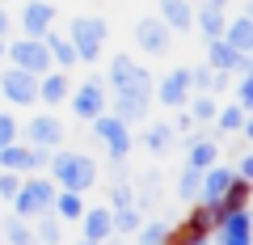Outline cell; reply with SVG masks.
<instances>
[{
    "mask_svg": "<svg viewBox=\"0 0 253 245\" xmlns=\"http://www.w3.org/2000/svg\"><path fill=\"white\" fill-rule=\"evenodd\" d=\"M34 241L38 245H63V224L55 216H38L34 220Z\"/></svg>",
    "mask_w": 253,
    "mask_h": 245,
    "instance_id": "32",
    "label": "cell"
},
{
    "mask_svg": "<svg viewBox=\"0 0 253 245\" xmlns=\"http://www.w3.org/2000/svg\"><path fill=\"white\" fill-rule=\"evenodd\" d=\"M9 26H13V17H9V9H4V4H0V38L9 34Z\"/></svg>",
    "mask_w": 253,
    "mask_h": 245,
    "instance_id": "42",
    "label": "cell"
},
{
    "mask_svg": "<svg viewBox=\"0 0 253 245\" xmlns=\"http://www.w3.org/2000/svg\"><path fill=\"white\" fill-rule=\"evenodd\" d=\"M228 85H232V76L228 72H211L207 64H199V68H190V93H224Z\"/></svg>",
    "mask_w": 253,
    "mask_h": 245,
    "instance_id": "25",
    "label": "cell"
},
{
    "mask_svg": "<svg viewBox=\"0 0 253 245\" xmlns=\"http://www.w3.org/2000/svg\"><path fill=\"white\" fill-rule=\"evenodd\" d=\"M236 106H245V110L253 106V76H241L236 81Z\"/></svg>",
    "mask_w": 253,
    "mask_h": 245,
    "instance_id": "39",
    "label": "cell"
},
{
    "mask_svg": "<svg viewBox=\"0 0 253 245\" xmlns=\"http://www.w3.org/2000/svg\"><path fill=\"white\" fill-rule=\"evenodd\" d=\"M207 68L211 72H228V76H249L253 72V59L224 43V38H211L207 43Z\"/></svg>",
    "mask_w": 253,
    "mask_h": 245,
    "instance_id": "10",
    "label": "cell"
},
{
    "mask_svg": "<svg viewBox=\"0 0 253 245\" xmlns=\"http://www.w3.org/2000/svg\"><path fill=\"white\" fill-rule=\"evenodd\" d=\"M173 144H177V131H173L169 123H152V127H148V136H144V148H148L152 156H165Z\"/></svg>",
    "mask_w": 253,
    "mask_h": 245,
    "instance_id": "31",
    "label": "cell"
},
{
    "mask_svg": "<svg viewBox=\"0 0 253 245\" xmlns=\"http://www.w3.org/2000/svg\"><path fill=\"white\" fill-rule=\"evenodd\" d=\"M203 4H215V9H224V4H228V0H203Z\"/></svg>",
    "mask_w": 253,
    "mask_h": 245,
    "instance_id": "43",
    "label": "cell"
},
{
    "mask_svg": "<svg viewBox=\"0 0 253 245\" xmlns=\"http://www.w3.org/2000/svg\"><path fill=\"white\" fill-rule=\"evenodd\" d=\"M13 216L17 220H30L34 224L38 216H51V203H55V182L51 178H38V173H30V178H21L17 195H13Z\"/></svg>",
    "mask_w": 253,
    "mask_h": 245,
    "instance_id": "3",
    "label": "cell"
},
{
    "mask_svg": "<svg viewBox=\"0 0 253 245\" xmlns=\"http://www.w3.org/2000/svg\"><path fill=\"white\" fill-rule=\"evenodd\" d=\"M4 59H9V68H21V72H30V76L51 72V55H46L42 38H21V43H4Z\"/></svg>",
    "mask_w": 253,
    "mask_h": 245,
    "instance_id": "7",
    "label": "cell"
},
{
    "mask_svg": "<svg viewBox=\"0 0 253 245\" xmlns=\"http://www.w3.org/2000/svg\"><path fill=\"white\" fill-rule=\"evenodd\" d=\"M81 241H114V220H110V207H84L81 216Z\"/></svg>",
    "mask_w": 253,
    "mask_h": 245,
    "instance_id": "16",
    "label": "cell"
},
{
    "mask_svg": "<svg viewBox=\"0 0 253 245\" xmlns=\"http://www.w3.org/2000/svg\"><path fill=\"white\" fill-rule=\"evenodd\" d=\"M51 216L59 220V224H76V220L84 216V195H72V191H55Z\"/></svg>",
    "mask_w": 253,
    "mask_h": 245,
    "instance_id": "27",
    "label": "cell"
},
{
    "mask_svg": "<svg viewBox=\"0 0 253 245\" xmlns=\"http://www.w3.org/2000/svg\"><path fill=\"white\" fill-rule=\"evenodd\" d=\"M0 4H4V0H0Z\"/></svg>",
    "mask_w": 253,
    "mask_h": 245,
    "instance_id": "47",
    "label": "cell"
},
{
    "mask_svg": "<svg viewBox=\"0 0 253 245\" xmlns=\"http://www.w3.org/2000/svg\"><path fill=\"white\" fill-rule=\"evenodd\" d=\"M169 127H173V131H177V136H181V131H186V136H190V131H194V118H190V114H186V110H177V118H173Z\"/></svg>",
    "mask_w": 253,
    "mask_h": 245,
    "instance_id": "40",
    "label": "cell"
},
{
    "mask_svg": "<svg viewBox=\"0 0 253 245\" xmlns=\"http://www.w3.org/2000/svg\"><path fill=\"white\" fill-rule=\"evenodd\" d=\"M199 186H203V169H181V178H177V195L186 203H199Z\"/></svg>",
    "mask_w": 253,
    "mask_h": 245,
    "instance_id": "35",
    "label": "cell"
},
{
    "mask_svg": "<svg viewBox=\"0 0 253 245\" xmlns=\"http://www.w3.org/2000/svg\"><path fill=\"white\" fill-rule=\"evenodd\" d=\"M245 127H249V110L236 106V101L215 114V131H219V136H236V131H245Z\"/></svg>",
    "mask_w": 253,
    "mask_h": 245,
    "instance_id": "30",
    "label": "cell"
},
{
    "mask_svg": "<svg viewBox=\"0 0 253 245\" xmlns=\"http://www.w3.org/2000/svg\"><path fill=\"white\" fill-rule=\"evenodd\" d=\"M76 245H97V241H76Z\"/></svg>",
    "mask_w": 253,
    "mask_h": 245,
    "instance_id": "45",
    "label": "cell"
},
{
    "mask_svg": "<svg viewBox=\"0 0 253 245\" xmlns=\"http://www.w3.org/2000/svg\"><path fill=\"white\" fill-rule=\"evenodd\" d=\"M156 17H161L173 34H186V30H194V4H190V0H161V13H156Z\"/></svg>",
    "mask_w": 253,
    "mask_h": 245,
    "instance_id": "19",
    "label": "cell"
},
{
    "mask_svg": "<svg viewBox=\"0 0 253 245\" xmlns=\"http://www.w3.org/2000/svg\"><path fill=\"white\" fill-rule=\"evenodd\" d=\"M46 156L42 148H30V144H9V148H0V169L4 173H38L46 169Z\"/></svg>",
    "mask_w": 253,
    "mask_h": 245,
    "instance_id": "12",
    "label": "cell"
},
{
    "mask_svg": "<svg viewBox=\"0 0 253 245\" xmlns=\"http://www.w3.org/2000/svg\"><path fill=\"white\" fill-rule=\"evenodd\" d=\"M194 26H199V34L207 38H224V26H228V13L224 9H215V4H199L194 9Z\"/></svg>",
    "mask_w": 253,
    "mask_h": 245,
    "instance_id": "26",
    "label": "cell"
},
{
    "mask_svg": "<svg viewBox=\"0 0 253 245\" xmlns=\"http://www.w3.org/2000/svg\"><path fill=\"white\" fill-rule=\"evenodd\" d=\"M0 59H4V38H0Z\"/></svg>",
    "mask_w": 253,
    "mask_h": 245,
    "instance_id": "44",
    "label": "cell"
},
{
    "mask_svg": "<svg viewBox=\"0 0 253 245\" xmlns=\"http://www.w3.org/2000/svg\"><path fill=\"white\" fill-rule=\"evenodd\" d=\"M42 47H46V55H51V68H59V72H72L76 68V51H72V43H68V34L51 30V34H42Z\"/></svg>",
    "mask_w": 253,
    "mask_h": 245,
    "instance_id": "21",
    "label": "cell"
},
{
    "mask_svg": "<svg viewBox=\"0 0 253 245\" xmlns=\"http://www.w3.org/2000/svg\"><path fill=\"white\" fill-rule=\"evenodd\" d=\"M110 220H114V237H126V233H135L139 224H144V211L131 203V207H118V211H110Z\"/></svg>",
    "mask_w": 253,
    "mask_h": 245,
    "instance_id": "33",
    "label": "cell"
},
{
    "mask_svg": "<svg viewBox=\"0 0 253 245\" xmlns=\"http://www.w3.org/2000/svg\"><path fill=\"white\" fill-rule=\"evenodd\" d=\"M165 237H169V224L165 220H144L135 228V245H165Z\"/></svg>",
    "mask_w": 253,
    "mask_h": 245,
    "instance_id": "34",
    "label": "cell"
},
{
    "mask_svg": "<svg viewBox=\"0 0 253 245\" xmlns=\"http://www.w3.org/2000/svg\"><path fill=\"white\" fill-rule=\"evenodd\" d=\"M0 245H38L30 220H17V216L9 211V216L0 220Z\"/></svg>",
    "mask_w": 253,
    "mask_h": 245,
    "instance_id": "28",
    "label": "cell"
},
{
    "mask_svg": "<svg viewBox=\"0 0 253 245\" xmlns=\"http://www.w3.org/2000/svg\"><path fill=\"white\" fill-rule=\"evenodd\" d=\"M224 43L232 47V51H241V55L253 51V17H249V13H241V17H228V26H224Z\"/></svg>",
    "mask_w": 253,
    "mask_h": 245,
    "instance_id": "24",
    "label": "cell"
},
{
    "mask_svg": "<svg viewBox=\"0 0 253 245\" xmlns=\"http://www.w3.org/2000/svg\"><path fill=\"white\" fill-rule=\"evenodd\" d=\"M17 186H21V173H4L0 169V203H9L13 195H17Z\"/></svg>",
    "mask_w": 253,
    "mask_h": 245,
    "instance_id": "38",
    "label": "cell"
},
{
    "mask_svg": "<svg viewBox=\"0 0 253 245\" xmlns=\"http://www.w3.org/2000/svg\"><path fill=\"white\" fill-rule=\"evenodd\" d=\"M203 245H215V241H203Z\"/></svg>",
    "mask_w": 253,
    "mask_h": 245,
    "instance_id": "46",
    "label": "cell"
},
{
    "mask_svg": "<svg viewBox=\"0 0 253 245\" xmlns=\"http://www.w3.org/2000/svg\"><path fill=\"white\" fill-rule=\"evenodd\" d=\"M181 110H186V114L194 118V127H199V123H215V114H219V101L211 98V93H190V101H186Z\"/></svg>",
    "mask_w": 253,
    "mask_h": 245,
    "instance_id": "29",
    "label": "cell"
},
{
    "mask_svg": "<svg viewBox=\"0 0 253 245\" xmlns=\"http://www.w3.org/2000/svg\"><path fill=\"white\" fill-rule=\"evenodd\" d=\"M68 43L76 51V64H97L110 43V21L97 17V13H76L68 21Z\"/></svg>",
    "mask_w": 253,
    "mask_h": 245,
    "instance_id": "2",
    "label": "cell"
},
{
    "mask_svg": "<svg viewBox=\"0 0 253 245\" xmlns=\"http://www.w3.org/2000/svg\"><path fill=\"white\" fill-rule=\"evenodd\" d=\"M0 93L9 106H38V76L21 72V68H4L0 72Z\"/></svg>",
    "mask_w": 253,
    "mask_h": 245,
    "instance_id": "9",
    "label": "cell"
},
{
    "mask_svg": "<svg viewBox=\"0 0 253 245\" xmlns=\"http://www.w3.org/2000/svg\"><path fill=\"white\" fill-rule=\"evenodd\" d=\"M135 47L144 55H169V47H173V30L165 26L161 17H139L135 21Z\"/></svg>",
    "mask_w": 253,
    "mask_h": 245,
    "instance_id": "11",
    "label": "cell"
},
{
    "mask_svg": "<svg viewBox=\"0 0 253 245\" xmlns=\"http://www.w3.org/2000/svg\"><path fill=\"white\" fill-rule=\"evenodd\" d=\"M51 4H55V0H51Z\"/></svg>",
    "mask_w": 253,
    "mask_h": 245,
    "instance_id": "48",
    "label": "cell"
},
{
    "mask_svg": "<svg viewBox=\"0 0 253 245\" xmlns=\"http://www.w3.org/2000/svg\"><path fill=\"white\" fill-rule=\"evenodd\" d=\"M131 203H135V186H131V182H126V173H123V178H118L114 186H110V211L131 207Z\"/></svg>",
    "mask_w": 253,
    "mask_h": 245,
    "instance_id": "36",
    "label": "cell"
},
{
    "mask_svg": "<svg viewBox=\"0 0 253 245\" xmlns=\"http://www.w3.org/2000/svg\"><path fill=\"white\" fill-rule=\"evenodd\" d=\"M249 199H253V182L249 178H232L224 195H219V216H232V211H249Z\"/></svg>",
    "mask_w": 253,
    "mask_h": 245,
    "instance_id": "22",
    "label": "cell"
},
{
    "mask_svg": "<svg viewBox=\"0 0 253 245\" xmlns=\"http://www.w3.org/2000/svg\"><path fill=\"white\" fill-rule=\"evenodd\" d=\"M156 101H161L165 110H181L190 101V68H173V72L161 76V85H156Z\"/></svg>",
    "mask_w": 253,
    "mask_h": 245,
    "instance_id": "14",
    "label": "cell"
},
{
    "mask_svg": "<svg viewBox=\"0 0 253 245\" xmlns=\"http://www.w3.org/2000/svg\"><path fill=\"white\" fill-rule=\"evenodd\" d=\"M21 136H26V144L30 148H42V152H55V148H63V140H68V131H63V123L55 114H34L26 123V127H21Z\"/></svg>",
    "mask_w": 253,
    "mask_h": 245,
    "instance_id": "8",
    "label": "cell"
},
{
    "mask_svg": "<svg viewBox=\"0 0 253 245\" xmlns=\"http://www.w3.org/2000/svg\"><path fill=\"white\" fill-rule=\"evenodd\" d=\"M215 245H253V220L249 211H232V216L219 220V228L211 233Z\"/></svg>",
    "mask_w": 253,
    "mask_h": 245,
    "instance_id": "15",
    "label": "cell"
},
{
    "mask_svg": "<svg viewBox=\"0 0 253 245\" xmlns=\"http://www.w3.org/2000/svg\"><path fill=\"white\" fill-rule=\"evenodd\" d=\"M55 4L51 0H26L21 4V38H42L55 30Z\"/></svg>",
    "mask_w": 253,
    "mask_h": 245,
    "instance_id": "13",
    "label": "cell"
},
{
    "mask_svg": "<svg viewBox=\"0 0 253 245\" xmlns=\"http://www.w3.org/2000/svg\"><path fill=\"white\" fill-rule=\"evenodd\" d=\"M68 106H72V114L81 118V123H93L97 114H106V110H110V98H106V85H101V76H84L81 85H72V93H68Z\"/></svg>",
    "mask_w": 253,
    "mask_h": 245,
    "instance_id": "6",
    "label": "cell"
},
{
    "mask_svg": "<svg viewBox=\"0 0 253 245\" xmlns=\"http://www.w3.org/2000/svg\"><path fill=\"white\" fill-rule=\"evenodd\" d=\"M186 165L190 169H211V165H219V144L211 136H194L186 144Z\"/></svg>",
    "mask_w": 253,
    "mask_h": 245,
    "instance_id": "23",
    "label": "cell"
},
{
    "mask_svg": "<svg viewBox=\"0 0 253 245\" xmlns=\"http://www.w3.org/2000/svg\"><path fill=\"white\" fill-rule=\"evenodd\" d=\"M148 106H152V98H144V93H114V110L110 114L131 127V123H139L148 114Z\"/></svg>",
    "mask_w": 253,
    "mask_h": 245,
    "instance_id": "20",
    "label": "cell"
},
{
    "mask_svg": "<svg viewBox=\"0 0 253 245\" xmlns=\"http://www.w3.org/2000/svg\"><path fill=\"white\" fill-rule=\"evenodd\" d=\"M236 178H249V182H253V156H249V152H245L241 165H236Z\"/></svg>",
    "mask_w": 253,
    "mask_h": 245,
    "instance_id": "41",
    "label": "cell"
},
{
    "mask_svg": "<svg viewBox=\"0 0 253 245\" xmlns=\"http://www.w3.org/2000/svg\"><path fill=\"white\" fill-rule=\"evenodd\" d=\"M17 136H21V123H17V114H13V110H0V148L17 144Z\"/></svg>",
    "mask_w": 253,
    "mask_h": 245,
    "instance_id": "37",
    "label": "cell"
},
{
    "mask_svg": "<svg viewBox=\"0 0 253 245\" xmlns=\"http://www.w3.org/2000/svg\"><path fill=\"white\" fill-rule=\"evenodd\" d=\"M110 89L114 93H144V98H152V72L139 64L135 55L118 51L114 59H110Z\"/></svg>",
    "mask_w": 253,
    "mask_h": 245,
    "instance_id": "4",
    "label": "cell"
},
{
    "mask_svg": "<svg viewBox=\"0 0 253 245\" xmlns=\"http://www.w3.org/2000/svg\"><path fill=\"white\" fill-rule=\"evenodd\" d=\"M68 93H72V76L68 72L51 68V72L38 76V101L42 106H59V101H68Z\"/></svg>",
    "mask_w": 253,
    "mask_h": 245,
    "instance_id": "17",
    "label": "cell"
},
{
    "mask_svg": "<svg viewBox=\"0 0 253 245\" xmlns=\"http://www.w3.org/2000/svg\"><path fill=\"white\" fill-rule=\"evenodd\" d=\"M89 127H93V136L106 144V156H110L114 165H123L126 156H131V148H135V140H131V127H126V123H118L110 110H106V114H97Z\"/></svg>",
    "mask_w": 253,
    "mask_h": 245,
    "instance_id": "5",
    "label": "cell"
},
{
    "mask_svg": "<svg viewBox=\"0 0 253 245\" xmlns=\"http://www.w3.org/2000/svg\"><path fill=\"white\" fill-rule=\"evenodd\" d=\"M46 169H51L55 191L84 195L93 182H97V161L84 156V152H76V148H55V152L46 156Z\"/></svg>",
    "mask_w": 253,
    "mask_h": 245,
    "instance_id": "1",
    "label": "cell"
},
{
    "mask_svg": "<svg viewBox=\"0 0 253 245\" xmlns=\"http://www.w3.org/2000/svg\"><path fill=\"white\" fill-rule=\"evenodd\" d=\"M236 169L232 165H211V169H203V186H199V203H219V195L232 186Z\"/></svg>",
    "mask_w": 253,
    "mask_h": 245,
    "instance_id": "18",
    "label": "cell"
}]
</instances>
